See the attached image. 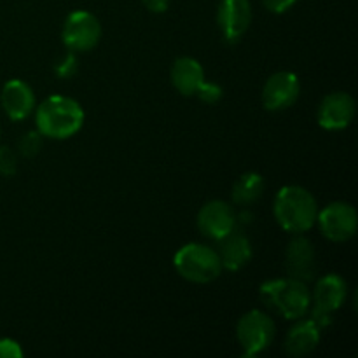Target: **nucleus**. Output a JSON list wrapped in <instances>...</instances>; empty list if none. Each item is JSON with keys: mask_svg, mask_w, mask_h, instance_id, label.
I'll return each mask as SVG.
<instances>
[{"mask_svg": "<svg viewBox=\"0 0 358 358\" xmlns=\"http://www.w3.org/2000/svg\"><path fill=\"white\" fill-rule=\"evenodd\" d=\"M0 103L10 121H23L35 108L34 90L21 79L7 80L0 93Z\"/></svg>", "mask_w": 358, "mask_h": 358, "instance_id": "14", "label": "nucleus"}, {"mask_svg": "<svg viewBox=\"0 0 358 358\" xmlns=\"http://www.w3.org/2000/svg\"><path fill=\"white\" fill-rule=\"evenodd\" d=\"M236 222L238 219L233 206L227 205L226 201H219V199H213V201L203 205L198 213V229L201 231L203 236L215 241H220L224 236L233 233Z\"/></svg>", "mask_w": 358, "mask_h": 358, "instance_id": "9", "label": "nucleus"}, {"mask_svg": "<svg viewBox=\"0 0 358 358\" xmlns=\"http://www.w3.org/2000/svg\"><path fill=\"white\" fill-rule=\"evenodd\" d=\"M276 325L271 317L259 310H252L240 318L236 338L243 350V357H255L266 352L275 339Z\"/></svg>", "mask_w": 358, "mask_h": 358, "instance_id": "6", "label": "nucleus"}, {"mask_svg": "<svg viewBox=\"0 0 358 358\" xmlns=\"http://www.w3.org/2000/svg\"><path fill=\"white\" fill-rule=\"evenodd\" d=\"M23 355L24 352L20 343L9 338L0 339V358H21Z\"/></svg>", "mask_w": 358, "mask_h": 358, "instance_id": "22", "label": "nucleus"}, {"mask_svg": "<svg viewBox=\"0 0 358 358\" xmlns=\"http://www.w3.org/2000/svg\"><path fill=\"white\" fill-rule=\"evenodd\" d=\"M264 192V178L255 171H247L241 175L233 185V201L240 206H248L257 201Z\"/></svg>", "mask_w": 358, "mask_h": 358, "instance_id": "18", "label": "nucleus"}, {"mask_svg": "<svg viewBox=\"0 0 358 358\" xmlns=\"http://www.w3.org/2000/svg\"><path fill=\"white\" fill-rule=\"evenodd\" d=\"M145 9H149L150 13H166L168 7H170V0H142Z\"/></svg>", "mask_w": 358, "mask_h": 358, "instance_id": "25", "label": "nucleus"}, {"mask_svg": "<svg viewBox=\"0 0 358 358\" xmlns=\"http://www.w3.org/2000/svg\"><path fill=\"white\" fill-rule=\"evenodd\" d=\"M262 3H264V7L269 13L282 14L287 13L296 3V0H262Z\"/></svg>", "mask_w": 358, "mask_h": 358, "instance_id": "24", "label": "nucleus"}, {"mask_svg": "<svg viewBox=\"0 0 358 358\" xmlns=\"http://www.w3.org/2000/svg\"><path fill=\"white\" fill-rule=\"evenodd\" d=\"M84 124V110L73 98L52 94L45 98L35 112L37 131L45 138L66 140L80 131Z\"/></svg>", "mask_w": 358, "mask_h": 358, "instance_id": "1", "label": "nucleus"}, {"mask_svg": "<svg viewBox=\"0 0 358 358\" xmlns=\"http://www.w3.org/2000/svg\"><path fill=\"white\" fill-rule=\"evenodd\" d=\"M317 117L318 124L329 131L348 128L355 117V100L343 91L327 94L318 107Z\"/></svg>", "mask_w": 358, "mask_h": 358, "instance_id": "12", "label": "nucleus"}, {"mask_svg": "<svg viewBox=\"0 0 358 358\" xmlns=\"http://www.w3.org/2000/svg\"><path fill=\"white\" fill-rule=\"evenodd\" d=\"M301 93V83L296 73L276 72L262 87V105L271 112L290 108Z\"/></svg>", "mask_w": 358, "mask_h": 358, "instance_id": "10", "label": "nucleus"}, {"mask_svg": "<svg viewBox=\"0 0 358 358\" xmlns=\"http://www.w3.org/2000/svg\"><path fill=\"white\" fill-rule=\"evenodd\" d=\"M17 171V157L13 149L0 145V175L2 177H14Z\"/></svg>", "mask_w": 358, "mask_h": 358, "instance_id": "20", "label": "nucleus"}, {"mask_svg": "<svg viewBox=\"0 0 358 358\" xmlns=\"http://www.w3.org/2000/svg\"><path fill=\"white\" fill-rule=\"evenodd\" d=\"M348 285L345 278L336 273L322 276L315 285L311 294V320L318 324V327H327L332 322V315L345 304Z\"/></svg>", "mask_w": 358, "mask_h": 358, "instance_id": "5", "label": "nucleus"}, {"mask_svg": "<svg viewBox=\"0 0 358 358\" xmlns=\"http://www.w3.org/2000/svg\"><path fill=\"white\" fill-rule=\"evenodd\" d=\"M217 23L229 44L240 41L252 23V6L248 0H220Z\"/></svg>", "mask_w": 358, "mask_h": 358, "instance_id": "11", "label": "nucleus"}, {"mask_svg": "<svg viewBox=\"0 0 358 358\" xmlns=\"http://www.w3.org/2000/svg\"><path fill=\"white\" fill-rule=\"evenodd\" d=\"M318 227L327 240L343 243L355 236L358 227L357 210L350 203L334 201L320 210L317 215Z\"/></svg>", "mask_w": 358, "mask_h": 358, "instance_id": "8", "label": "nucleus"}, {"mask_svg": "<svg viewBox=\"0 0 358 358\" xmlns=\"http://www.w3.org/2000/svg\"><path fill=\"white\" fill-rule=\"evenodd\" d=\"M171 84L184 96H194L201 84L205 83V70L198 59L191 56H182L171 65Z\"/></svg>", "mask_w": 358, "mask_h": 358, "instance_id": "15", "label": "nucleus"}, {"mask_svg": "<svg viewBox=\"0 0 358 358\" xmlns=\"http://www.w3.org/2000/svg\"><path fill=\"white\" fill-rule=\"evenodd\" d=\"M42 138L44 136L38 131H28L27 135L21 136L20 142H17V149L23 154L24 157H34L41 152L42 149Z\"/></svg>", "mask_w": 358, "mask_h": 358, "instance_id": "19", "label": "nucleus"}, {"mask_svg": "<svg viewBox=\"0 0 358 358\" xmlns=\"http://www.w3.org/2000/svg\"><path fill=\"white\" fill-rule=\"evenodd\" d=\"M173 266L178 275L192 283H210L222 271L217 250L203 243H187L175 254Z\"/></svg>", "mask_w": 358, "mask_h": 358, "instance_id": "4", "label": "nucleus"}, {"mask_svg": "<svg viewBox=\"0 0 358 358\" xmlns=\"http://www.w3.org/2000/svg\"><path fill=\"white\" fill-rule=\"evenodd\" d=\"M55 70H56V73H58L59 77H63V79L73 76V73H76V70H77V62H76V58H73L72 52H70V55H66V56H63V58L59 59L58 63H56Z\"/></svg>", "mask_w": 358, "mask_h": 358, "instance_id": "23", "label": "nucleus"}, {"mask_svg": "<svg viewBox=\"0 0 358 358\" xmlns=\"http://www.w3.org/2000/svg\"><path fill=\"white\" fill-rule=\"evenodd\" d=\"M196 94H198L199 100L205 101V103H215V101H219L220 98H222V87L217 86V84L213 83H206L205 80Z\"/></svg>", "mask_w": 358, "mask_h": 358, "instance_id": "21", "label": "nucleus"}, {"mask_svg": "<svg viewBox=\"0 0 358 358\" xmlns=\"http://www.w3.org/2000/svg\"><path fill=\"white\" fill-rule=\"evenodd\" d=\"M259 292L266 306L276 310L287 320H299L310 311L311 294L306 283L299 280H269L262 283Z\"/></svg>", "mask_w": 358, "mask_h": 358, "instance_id": "3", "label": "nucleus"}, {"mask_svg": "<svg viewBox=\"0 0 358 358\" xmlns=\"http://www.w3.org/2000/svg\"><path fill=\"white\" fill-rule=\"evenodd\" d=\"M217 254H219L222 268L229 269V271H238L250 262L252 243L245 234L233 231L220 240Z\"/></svg>", "mask_w": 358, "mask_h": 358, "instance_id": "16", "label": "nucleus"}, {"mask_svg": "<svg viewBox=\"0 0 358 358\" xmlns=\"http://www.w3.org/2000/svg\"><path fill=\"white\" fill-rule=\"evenodd\" d=\"M101 37V24L87 10H73L63 24L62 41L72 52H86L96 48Z\"/></svg>", "mask_w": 358, "mask_h": 358, "instance_id": "7", "label": "nucleus"}, {"mask_svg": "<svg viewBox=\"0 0 358 358\" xmlns=\"http://www.w3.org/2000/svg\"><path fill=\"white\" fill-rule=\"evenodd\" d=\"M320 343V327L315 320H301L294 325L285 339V352L292 357H303L313 352Z\"/></svg>", "mask_w": 358, "mask_h": 358, "instance_id": "17", "label": "nucleus"}, {"mask_svg": "<svg viewBox=\"0 0 358 358\" xmlns=\"http://www.w3.org/2000/svg\"><path fill=\"white\" fill-rule=\"evenodd\" d=\"M317 254L313 243L304 236H296L290 240L285 250V269L289 278L310 283L317 271Z\"/></svg>", "mask_w": 358, "mask_h": 358, "instance_id": "13", "label": "nucleus"}, {"mask_svg": "<svg viewBox=\"0 0 358 358\" xmlns=\"http://www.w3.org/2000/svg\"><path fill=\"white\" fill-rule=\"evenodd\" d=\"M273 212L283 231L292 234L306 233L317 224V199L301 185H285L276 194Z\"/></svg>", "mask_w": 358, "mask_h": 358, "instance_id": "2", "label": "nucleus"}]
</instances>
